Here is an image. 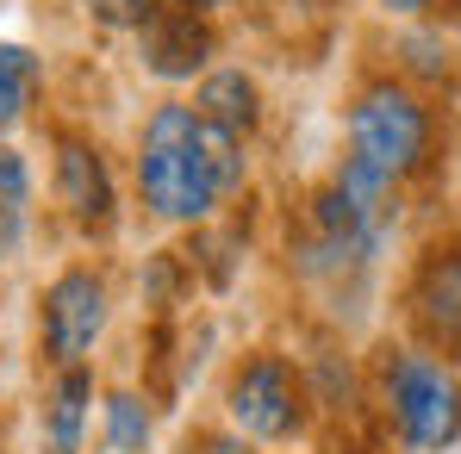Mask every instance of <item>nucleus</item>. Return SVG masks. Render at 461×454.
Instances as JSON below:
<instances>
[{
    "label": "nucleus",
    "instance_id": "obj_1",
    "mask_svg": "<svg viewBox=\"0 0 461 454\" xmlns=\"http://www.w3.org/2000/svg\"><path fill=\"white\" fill-rule=\"evenodd\" d=\"M138 193L156 218L168 225H200L219 200H225V174H219V156L206 138V119L187 106V100H162L150 119H144V138H138Z\"/></svg>",
    "mask_w": 461,
    "mask_h": 454
},
{
    "label": "nucleus",
    "instance_id": "obj_2",
    "mask_svg": "<svg viewBox=\"0 0 461 454\" xmlns=\"http://www.w3.org/2000/svg\"><path fill=\"white\" fill-rule=\"evenodd\" d=\"M343 138H349V162L375 168L381 181L399 187V181H411V174L430 168V150H437V112H430V100H424L418 87L381 76V81H368V87L349 100Z\"/></svg>",
    "mask_w": 461,
    "mask_h": 454
},
{
    "label": "nucleus",
    "instance_id": "obj_3",
    "mask_svg": "<svg viewBox=\"0 0 461 454\" xmlns=\"http://www.w3.org/2000/svg\"><path fill=\"white\" fill-rule=\"evenodd\" d=\"M381 398L411 454H443L461 442V374L430 349H386Z\"/></svg>",
    "mask_w": 461,
    "mask_h": 454
},
{
    "label": "nucleus",
    "instance_id": "obj_4",
    "mask_svg": "<svg viewBox=\"0 0 461 454\" xmlns=\"http://www.w3.org/2000/svg\"><path fill=\"white\" fill-rule=\"evenodd\" d=\"M225 411L249 442H294L306 430V386L281 355H249L225 386Z\"/></svg>",
    "mask_w": 461,
    "mask_h": 454
},
{
    "label": "nucleus",
    "instance_id": "obj_5",
    "mask_svg": "<svg viewBox=\"0 0 461 454\" xmlns=\"http://www.w3.org/2000/svg\"><path fill=\"white\" fill-rule=\"evenodd\" d=\"M100 330H106V280L94 268H63L44 287V305H38L44 355L57 368H81V355L100 343Z\"/></svg>",
    "mask_w": 461,
    "mask_h": 454
},
{
    "label": "nucleus",
    "instance_id": "obj_6",
    "mask_svg": "<svg viewBox=\"0 0 461 454\" xmlns=\"http://www.w3.org/2000/svg\"><path fill=\"white\" fill-rule=\"evenodd\" d=\"M219 38H212V13L187 6V0H162L150 19L138 25V57L162 81H187L212 63Z\"/></svg>",
    "mask_w": 461,
    "mask_h": 454
},
{
    "label": "nucleus",
    "instance_id": "obj_7",
    "mask_svg": "<svg viewBox=\"0 0 461 454\" xmlns=\"http://www.w3.org/2000/svg\"><path fill=\"white\" fill-rule=\"evenodd\" d=\"M57 200L81 230H113L119 212V193H113V174H106V156L100 144H87L76 131L57 138Z\"/></svg>",
    "mask_w": 461,
    "mask_h": 454
},
{
    "label": "nucleus",
    "instance_id": "obj_8",
    "mask_svg": "<svg viewBox=\"0 0 461 454\" xmlns=\"http://www.w3.org/2000/svg\"><path fill=\"white\" fill-rule=\"evenodd\" d=\"M411 317L437 349H461V243L424 255L411 280Z\"/></svg>",
    "mask_w": 461,
    "mask_h": 454
},
{
    "label": "nucleus",
    "instance_id": "obj_9",
    "mask_svg": "<svg viewBox=\"0 0 461 454\" xmlns=\"http://www.w3.org/2000/svg\"><path fill=\"white\" fill-rule=\"evenodd\" d=\"M194 112L206 125L230 131V138H249L262 125V93H256V81L243 76V69H212V76L200 81V93H194Z\"/></svg>",
    "mask_w": 461,
    "mask_h": 454
},
{
    "label": "nucleus",
    "instance_id": "obj_10",
    "mask_svg": "<svg viewBox=\"0 0 461 454\" xmlns=\"http://www.w3.org/2000/svg\"><path fill=\"white\" fill-rule=\"evenodd\" d=\"M87 405H94V379H87V368H63L57 386H50V398H44V449L50 454H81Z\"/></svg>",
    "mask_w": 461,
    "mask_h": 454
},
{
    "label": "nucleus",
    "instance_id": "obj_11",
    "mask_svg": "<svg viewBox=\"0 0 461 454\" xmlns=\"http://www.w3.org/2000/svg\"><path fill=\"white\" fill-rule=\"evenodd\" d=\"M38 57L25 44H0V131H13L38 100Z\"/></svg>",
    "mask_w": 461,
    "mask_h": 454
},
{
    "label": "nucleus",
    "instance_id": "obj_12",
    "mask_svg": "<svg viewBox=\"0 0 461 454\" xmlns=\"http://www.w3.org/2000/svg\"><path fill=\"white\" fill-rule=\"evenodd\" d=\"M106 442L119 454H138L150 442V411H144L138 392H113V398H106Z\"/></svg>",
    "mask_w": 461,
    "mask_h": 454
},
{
    "label": "nucleus",
    "instance_id": "obj_13",
    "mask_svg": "<svg viewBox=\"0 0 461 454\" xmlns=\"http://www.w3.org/2000/svg\"><path fill=\"white\" fill-rule=\"evenodd\" d=\"M87 6V19H100V25H144L162 0H81Z\"/></svg>",
    "mask_w": 461,
    "mask_h": 454
},
{
    "label": "nucleus",
    "instance_id": "obj_14",
    "mask_svg": "<svg viewBox=\"0 0 461 454\" xmlns=\"http://www.w3.org/2000/svg\"><path fill=\"white\" fill-rule=\"evenodd\" d=\"M0 200L6 206H25L32 200V168H25V156L13 150V144H0Z\"/></svg>",
    "mask_w": 461,
    "mask_h": 454
},
{
    "label": "nucleus",
    "instance_id": "obj_15",
    "mask_svg": "<svg viewBox=\"0 0 461 454\" xmlns=\"http://www.w3.org/2000/svg\"><path fill=\"white\" fill-rule=\"evenodd\" d=\"M381 13H399V19H424V13H443L449 0H375Z\"/></svg>",
    "mask_w": 461,
    "mask_h": 454
},
{
    "label": "nucleus",
    "instance_id": "obj_16",
    "mask_svg": "<svg viewBox=\"0 0 461 454\" xmlns=\"http://www.w3.org/2000/svg\"><path fill=\"white\" fill-rule=\"evenodd\" d=\"M13 249H19V206H6V200H0V262H6Z\"/></svg>",
    "mask_w": 461,
    "mask_h": 454
},
{
    "label": "nucleus",
    "instance_id": "obj_17",
    "mask_svg": "<svg viewBox=\"0 0 461 454\" xmlns=\"http://www.w3.org/2000/svg\"><path fill=\"white\" fill-rule=\"evenodd\" d=\"M187 6H200V13H219V6H230V0H187Z\"/></svg>",
    "mask_w": 461,
    "mask_h": 454
}]
</instances>
